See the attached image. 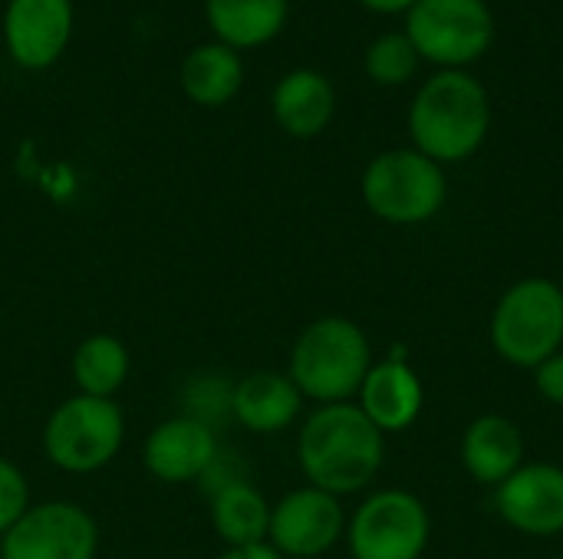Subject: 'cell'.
I'll use <instances>...</instances> for the list:
<instances>
[{"instance_id":"1","label":"cell","mask_w":563,"mask_h":559,"mask_svg":"<svg viewBox=\"0 0 563 559\" xmlns=\"http://www.w3.org/2000/svg\"><path fill=\"white\" fill-rule=\"evenodd\" d=\"M386 458V435L356 402L317 405L297 435V461L310 488L333 497L366 491Z\"/></svg>"},{"instance_id":"2","label":"cell","mask_w":563,"mask_h":559,"mask_svg":"<svg viewBox=\"0 0 563 559\" xmlns=\"http://www.w3.org/2000/svg\"><path fill=\"white\" fill-rule=\"evenodd\" d=\"M492 128V102L485 86L465 69L435 72L409 105V135L416 152L439 165L472 158Z\"/></svg>"},{"instance_id":"3","label":"cell","mask_w":563,"mask_h":559,"mask_svg":"<svg viewBox=\"0 0 563 559\" xmlns=\"http://www.w3.org/2000/svg\"><path fill=\"white\" fill-rule=\"evenodd\" d=\"M373 369V346L366 333L346 316L313 320L290 349L287 376L303 399L317 405L350 402Z\"/></svg>"},{"instance_id":"4","label":"cell","mask_w":563,"mask_h":559,"mask_svg":"<svg viewBox=\"0 0 563 559\" xmlns=\"http://www.w3.org/2000/svg\"><path fill=\"white\" fill-rule=\"evenodd\" d=\"M495 353L518 366L538 369L563 349V290L548 277H525L508 287L492 313Z\"/></svg>"},{"instance_id":"5","label":"cell","mask_w":563,"mask_h":559,"mask_svg":"<svg viewBox=\"0 0 563 559\" xmlns=\"http://www.w3.org/2000/svg\"><path fill=\"white\" fill-rule=\"evenodd\" d=\"M125 441V418L112 399L69 395L43 425V455L56 471L96 474L115 461Z\"/></svg>"},{"instance_id":"6","label":"cell","mask_w":563,"mask_h":559,"mask_svg":"<svg viewBox=\"0 0 563 559\" xmlns=\"http://www.w3.org/2000/svg\"><path fill=\"white\" fill-rule=\"evenodd\" d=\"M449 194V181L439 161L416 148H393L376 155L363 171L366 208L396 227H416L432 221Z\"/></svg>"},{"instance_id":"7","label":"cell","mask_w":563,"mask_h":559,"mask_svg":"<svg viewBox=\"0 0 563 559\" xmlns=\"http://www.w3.org/2000/svg\"><path fill=\"white\" fill-rule=\"evenodd\" d=\"M406 36L419 59L462 69L488 53L495 16L485 0H416L406 16Z\"/></svg>"},{"instance_id":"8","label":"cell","mask_w":563,"mask_h":559,"mask_svg":"<svg viewBox=\"0 0 563 559\" xmlns=\"http://www.w3.org/2000/svg\"><path fill=\"white\" fill-rule=\"evenodd\" d=\"M429 537V507L399 488L369 494L346 521V547L353 559H422Z\"/></svg>"},{"instance_id":"9","label":"cell","mask_w":563,"mask_h":559,"mask_svg":"<svg viewBox=\"0 0 563 559\" xmlns=\"http://www.w3.org/2000/svg\"><path fill=\"white\" fill-rule=\"evenodd\" d=\"M99 527L73 501L30 504V511L0 537V559H96Z\"/></svg>"},{"instance_id":"10","label":"cell","mask_w":563,"mask_h":559,"mask_svg":"<svg viewBox=\"0 0 563 559\" xmlns=\"http://www.w3.org/2000/svg\"><path fill=\"white\" fill-rule=\"evenodd\" d=\"M346 537L340 497L320 488H297L271 507L267 544L284 559H317Z\"/></svg>"},{"instance_id":"11","label":"cell","mask_w":563,"mask_h":559,"mask_svg":"<svg viewBox=\"0 0 563 559\" xmlns=\"http://www.w3.org/2000/svg\"><path fill=\"white\" fill-rule=\"evenodd\" d=\"M73 0H7L3 46L20 69H49L73 40Z\"/></svg>"},{"instance_id":"12","label":"cell","mask_w":563,"mask_h":559,"mask_svg":"<svg viewBox=\"0 0 563 559\" xmlns=\"http://www.w3.org/2000/svg\"><path fill=\"white\" fill-rule=\"evenodd\" d=\"M495 511L525 537L563 534V468L548 461L521 465L495 488Z\"/></svg>"},{"instance_id":"13","label":"cell","mask_w":563,"mask_h":559,"mask_svg":"<svg viewBox=\"0 0 563 559\" xmlns=\"http://www.w3.org/2000/svg\"><path fill=\"white\" fill-rule=\"evenodd\" d=\"M218 438L191 415H175L155 425L142 445V465L158 484H191L214 468Z\"/></svg>"},{"instance_id":"14","label":"cell","mask_w":563,"mask_h":559,"mask_svg":"<svg viewBox=\"0 0 563 559\" xmlns=\"http://www.w3.org/2000/svg\"><path fill=\"white\" fill-rule=\"evenodd\" d=\"M356 405L383 435H396L416 425L426 405V389L402 349H393L383 362H373L356 392Z\"/></svg>"},{"instance_id":"15","label":"cell","mask_w":563,"mask_h":559,"mask_svg":"<svg viewBox=\"0 0 563 559\" xmlns=\"http://www.w3.org/2000/svg\"><path fill=\"white\" fill-rule=\"evenodd\" d=\"M300 409H303L300 389L287 372H274V369L247 372L231 392V412L238 425L254 435L287 432L300 418Z\"/></svg>"},{"instance_id":"16","label":"cell","mask_w":563,"mask_h":559,"mask_svg":"<svg viewBox=\"0 0 563 559\" xmlns=\"http://www.w3.org/2000/svg\"><path fill=\"white\" fill-rule=\"evenodd\" d=\"M462 465L485 484L498 488L525 465V435L505 415H478L462 435Z\"/></svg>"},{"instance_id":"17","label":"cell","mask_w":563,"mask_h":559,"mask_svg":"<svg viewBox=\"0 0 563 559\" xmlns=\"http://www.w3.org/2000/svg\"><path fill=\"white\" fill-rule=\"evenodd\" d=\"M271 109L277 125L294 138L320 135L336 109L333 82L317 69H290L271 92Z\"/></svg>"},{"instance_id":"18","label":"cell","mask_w":563,"mask_h":559,"mask_svg":"<svg viewBox=\"0 0 563 559\" xmlns=\"http://www.w3.org/2000/svg\"><path fill=\"white\" fill-rule=\"evenodd\" d=\"M290 13V0H205V16L218 43L231 49H257L271 43Z\"/></svg>"},{"instance_id":"19","label":"cell","mask_w":563,"mask_h":559,"mask_svg":"<svg viewBox=\"0 0 563 559\" xmlns=\"http://www.w3.org/2000/svg\"><path fill=\"white\" fill-rule=\"evenodd\" d=\"M181 89L195 105L218 109L228 105L244 86V63L241 53L224 43H198L181 59Z\"/></svg>"},{"instance_id":"20","label":"cell","mask_w":563,"mask_h":559,"mask_svg":"<svg viewBox=\"0 0 563 559\" xmlns=\"http://www.w3.org/2000/svg\"><path fill=\"white\" fill-rule=\"evenodd\" d=\"M271 501L247 481H224L211 497V527L224 547L267 544Z\"/></svg>"},{"instance_id":"21","label":"cell","mask_w":563,"mask_h":559,"mask_svg":"<svg viewBox=\"0 0 563 559\" xmlns=\"http://www.w3.org/2000/svg\"><path fill=\"white\" fill-rule=\"evenodd\" d=\"M132 369V356L125 349V343L119 336L109 333H92L86 336L69 362V376L79 395H92V399H112Z\"/></svg>"},{"instance_id":"22","label":"cell","mask_w":563,"mask_h":559,"mask_svg":"<svg viewBox=\"0 0 563 559\" xmlns=\"http://www.w3.org/2000/svg\"><path fill=\"white\" fill-rule=\"evenodd\" d=\"M419 53L406 33H383L366 49V76L379 86H402L416 76Z\"/></svg>"},{"instance_id":"23","label":"cell","mask_w":563,"mask_h":559,"mask_svg":"<svg viewBox=\"0 0 563 559\" xmlns=\"http://www.w3.org/2000/svg\"><path fill=\"white\" fill-rule=\"evenodd\" d=\"M30 481H26V474L13 465V461H7V458H0V537L30 511Z\"/></svg>"},{"instance_id":"24","label":"cell","mask_w":563,"mask_h":559,"mask_svg":"<svg viewBox=\"0 0 563 559\" xmlns=\"http://www.w3.org/2000/svg\"><path fill=\"white\" fill-rule=\"evenodd\" d=\"M534 389L541 392L544 402L563 409V349L554 356H548L538 369H534Z\"/></svg>"},{"instance_id":"25","label":"cell","mask_w":563,"mask_h":559,"mask_svg":"<svg viewBox=\"0 0 563 559\" xmlns=\"http://www.w3.org/2000/svg\"><path fill=\"white\" fill-rule=\"evenodd\" d=\"M214 559H284L271 544H257V547H228L221 557Z\"/></svg>"},{"instance_id":"26","label":"cell","mask_w":563,"mask_h":559,"mask_svg":"<svg viewBox=\"0 0 563 559\" xmlns=\"http://www.w3.org/2000/svg\"><path fill=\"white\" fill-rule=\"evenodd\" d=\"M360 3L376 13H409L416 0H360Z\"/></svg>"},{"instance_id":"27","label":"cell","mask_w":563,"mask_h":559,"mask_svg":"<svg viewBox=\"0 0 563 559\" xmlns=\"http://www.w3.org/2000/svg\"><path fill=\"white\" fill-rule=\"evenodd\" d=\"M551 559H563V557H551Z\"/></svg>"}]
</instances>
